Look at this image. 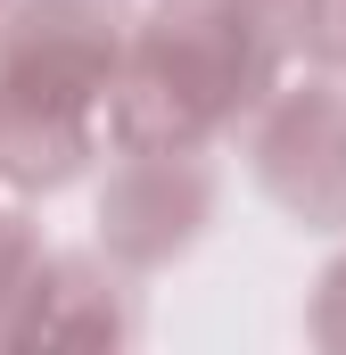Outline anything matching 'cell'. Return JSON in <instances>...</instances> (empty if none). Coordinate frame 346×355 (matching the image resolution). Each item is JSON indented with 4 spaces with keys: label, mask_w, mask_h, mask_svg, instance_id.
Segmentation results:
<instances>
[{
    "label": "cell",
    "mask_w": 346,
    "mask_h": 355,
    "mask_svg": "<svg viewBox=\"0 0 346 355\" xmlns=\"http://www.w3.org/2000/svg\"><path fill=\"white\" fill-rule=\"evenodd\" d=\"M272 58L280 33L264 25V0H165L124 50L107 124L124 149H190L272 91Z\"/></svg>",
    "instance_id": "obj_1"
},
{
    "label": "cell",
    "mask_w": 346,
    "mask_h": 355,
    "mask_svg": "<svg viewBox=\"0 0 346 355\" xmlns=\"http://www.w3.org/2000/svg\"><path fill=\"white\" fill-rule=\"evenodd\" d=\"M256 174L305 223H346V91L338 83H297L264 99Z\"/></svg>",
    "instance_id": "obj_2"
},
{
    "label": "cell",
    "mask_w": 346,
    "mask_h": 355,
    "mask_svg": "<svg viewBox=\"0 0 346 355\" xmlns=\"http://www.w3.org/2000/svg\"><path fill=\"white\" fill-rule=\"evenodd\" d=\"M124 157H132V166H124L116 190L99 198V223H107L116 257L157 265V257H173V248L198 232V215L215 207V174H206L190 149H124Z\"/></svg>",
    "instance_id": "obj_3"
}]
</instances>
